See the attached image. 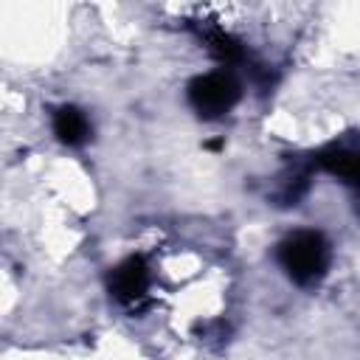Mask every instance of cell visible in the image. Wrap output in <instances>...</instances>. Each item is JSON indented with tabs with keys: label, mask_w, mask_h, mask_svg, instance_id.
<instances>
[{
	"label": "cell",
	"mask_w": 360,
	"mask_h": 360,
	"mask_svg": "<svg viewBox=\"0 0 360 360\" xmlns=\"http://www.w3.org/2000/svg\"><path fill=\"white\" fill-rule=\"evenodd\" d=\"M53 132H56V138H59L62 143H68V146H79V143L87 141V135H90V124H87V118H84L82 110L65 104V107H59V110L53 112Z\"/></svg>",
	"instance_id": "obj_5"
},
{
	"label": "cell",
	"mask_w": 360,
	"mask_h": 360,
	"mask_svg": "<svg viewBox=\"0 0 360 360\" xmlns=\"http://www.w3.org/2000/svg\"><path fill=\"white\" fill-rule=\"evenodd\" d=\"M318 163L332 172L335 177H340L343 183L354 186L360 191V149H346V146H338V149H326Z\"/></svg>",
	"instance_id": "obj_4"
},
{
	"label": "cell",
	"mask_w": 360,
	"mask_h": 360,
	"mask_svg": "<svg viewBox=\"0 0 360 360\" xmlns=\"http://www.w3.org/2000/svg\"><path fill=\"white\" fill-rule=\"evenodd\" d=\"M200 39L205 42V48H208L219 62L233 65V62H242V59H245L242 45H239L228 31H222V28H200Z\"/></svg>",
	"instance_id": "obj_6"
},
{
	"label": "cell",
	"mask_w": 360,
	"mask_h": 360,
	"mask_svg": "<svg viewBox=\"0 0 360 360\" xmlns=\"http://www.w3.org/2000/svg\"><path fill=\"white\" fill-rule=\"evenodd\" d=\"M278 264L295 284L309 287L321 281L329 267V245L315 231H298L278 245Z\"/></svg>",
	"instance_id": "obj_1"
},
{
	"label": "cell",
	"mask_w": 360,
	"mask_h": 360,
	"mask_svg": "<svg viewBox=\"0 0 360 360\" xmlns=\"http://www.w3.org/2000/svg\"><path fill=\"white\" fill-rule=\"evenodd\" d=\"M146 287H149V270H146L141 256L121 262L110 276V292L121 304H135L138 298H143Z\"/></svg>",
	"instance_id": "obj_3"
},
{
	"label": "cell",
	"mask_w": 360,
	"mask_h": 360,
	"mask_svg": "<svg viewBox=\"0 0 360 360\" xmlns=\"http://www.w3.org/2000/svg\"><path fill=\"white\" fill-rule=\"evenodd\" d=\"M236 101H239V84L225 70H214V73L197 76L188 84V104L202 118H217V115L228 112Z\"/></svg>",
	"instance_id": "obj_2"
}]
</instances>
